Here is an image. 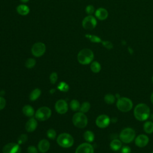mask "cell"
<instances>
[{
    "instance_id": "40",
    "label": "cell",
    "mask_w": 153,
    "mask_h": 153,
    "mask_svg": "<svg viewBox=\"0 0 153 153\" xmlns=\"http://www.w3.org/2000/svg\"><path fill=\"white\" fill-rule=\"evenodd\" d=\"M151 101L152 103L153 104V92L152 93V94L151 95Z\"/></svg>"
},
{
    "instance_id": "24",
    "label": "cell",
    "mask_w": 153,
    "mask_h": 153,
    "mask_svg": "<svg viewBox=\"0 0 153 153\" xmlns=\"http://www.w3.org/2000/svg\"><path fill=\"white\" fill-rule=\"evenodd\" d=\"M90 69L93 72L98 73L101 70V65L98 62L94 61L90 65Z\"/></svg>"
},
{
    "instance_id": "33",
    "label": "cell",
    "mask_w": 153,
    "mask_h": 153,
    "mask_svg": "<svg viewBox=\"0 0 153 153\" xmlns=\"http://www.w3.org/2000/svg\"><path fill=\"white\" fill-rule=\"evenodd\" d=\"M95 9L92 5H88L85 8V12L88 15H91L94 13Z\"/></svg>"
},
{
    "instance_id": "3",
    "label": "cell",
    "mask_w": 153,
    "mask_h": 153,
    "mask_svg": "<svg viewBox=\"0 0 153 153\" xmlns=\"http://www.w3.org/2000/svg\"><path fill=\"white\" fill-rule=\"evenodd\" d=\"M136 133L134 130L130 127L124 128L121 130L120 134V139L125 143H131L135 139Z\"/></svg>"
},
{
    "instance_id": "30",
    "label": "cell",
    "mask_w": 153,
    "mask_h": 153,
    "mask_svg": "<svg viewBox=\"0 0 153 153\" xmlns=\"http://www.w3.org/2000/svg\"><path fill=\"white\" fill-rule=\"evenodd\" d=\"M85 36L88 38L90 41L93 42H96V43H99L100 42H101V39L99 37L96 36V35H90V34H86L85 35Z\"/></svg>"
},
{
    "instance_id": "15",
    "label": "cell",
    "mask_w": 153,
    "mask_h": 153,
    "mask_svg": "<svg viewBox=\"0 0 153 153\" xmlns=\"http://www.w3.org/2000/svg\"><path fill=\"white\" fill-rule=\"evenodd\" d=\"M95 16L100 20H105L108 16V12L104 8H99L95 11Z\"/></svg>"
},
{
    "instance_id": "10",
    "label": "cell",
    "mask_w": 153,
    "mask_h": 153,
    "mask_svg": "<svg viewBox=\"0 0 153 153\" xmlns=\"http://www.w3.org/2000/svg\"><path fill=\"white\" fill-rule=\"evenodd\" d=\"M111 122L110 118L105 114H102L99 115L96 120V126L100 128H105L107 127Z\"/></svg>"
},
{
    "instance_id": "26",
    "label": "cell",
    "mask_w": 153,
    "mask_h": 153,
    "mask_svg": "<svg viewBox=\"0 0 153 153\" xmlns=\"http://www.w3.org/2000/svg\"><path fill=\"white\" fill-rule=\"evenodd\" d=\"M70 108L74 111H76L80 108L79 102L75 99H73L70 102Z\"/></svg>"
},
{
    "instance_id": "37",
    "label": "cell",
    "mask_w": 153,
    "mask_h": 153,
    "mask_svg": "<svg viewBox=\"0 0 153 153\" xmlns=\"http://www.w3.org/2000/svg\"><path fill=\"white\" fill-rule=\"evenodd\" d=\"M6 105V101L5 99L0 96V110L3 109Z\"/></svg>"
},
{
    "instance_id": "19",
    "label": "cell",
    "mask_w": 153,
    "mask_h": 153,
    "mask_svg": "<svg viewBox=\"0 0 153 153\" xmlns=\"http://www.w3.org/2000/svg\"><path fill=\"white\" fill-rule=\"evenodd\" d=\"M22 111L24 115L28 117H32L35 114V110L33 108V107L29 105L24 106L22 109Z\"/></svg>"
},
{
    "instance_id": "43",
    "label": "cell",
    "mask_w": 153,
    "mask_h": 153,
    "mask_svg": "<svg viewBox=\"0 0 153 153\" xmlns=\"http://www.w3.org/2000/svg\"><path fill=\"white\" fill-rule=\"evenodd\" d=\"M152 153H153V151H152Z\"/></svg>"
},
{
    "instance_id": "4",
    "label": "cell",
    "mask_w": 153,
    "mask_h": 153,
    "mask_svg": "<svg viewBox=\"0 0 153 153\" xmlns=\"http://www.w3.org/2000/svg\"><path fill=\"white\" fill-rule=\"evenodd\" d=\"M57 142L61 147L68 148L71 147L73 145L74 143V139L71 134L63 133L58 136L57 138Z\"/></svg>"
},
{
    "instance_id": "8",
    "label": "cell",
    "mask_w": 153,
    "mask_h": 153,
    "mask_svg": "<svg viewBox=\"0 0 153 153\" xmlns=\"http://www.w3.org/2000/svg\"><path fill=\"white\" fill-rule=\"evenodd\" d=\"M46 50L45 45L41 42L35 43L31 48L32 54L36 57H39L44 55Z\"/></svg>"
},
{
    "instance_id": "1",
    "label": "cell",
    "mask_w": 153,
    "mask_h": 153,
    "mask_svg": "<svg viewBox=\"0 0 153 153\" xmlns=\"http://www.w3.org/2000/svg\"><path fill=\"white\" fill-rule=\"evenodd\" d=\"M133 114L136 120L140 121H143L149 117L150 109L145 103H139L134 107Z\"/></svg>"
},
{
    "instance_id": "38",
    "label": "cell",
    "mask_w": 153,
    "mask_h": 153,
    "mask_svg": "<svg viewBox=\"0 0 153 153\" xmlns=\"http://www.w3.org/2000/svg\"><path fill=\"white\" fill-rule=\"evenodd\" d=\"M102 44L104 45V47H105L106 48L108 49H111L112 48V44H111V42H109V41H103L102 42Z\"/></svg>"
},
{
    "instance_id": "14",
    "label": "cell",
    "mask_w": 153,
    "mask_h": 153,
    "mask_svg": "<svg viewBox=\"0 0 153 153\" xmlns=\"http://www.w3.org/2000/svg\"><path fill=\"white\" fill-rule=\"evenodd\" d=\"M149 137L143 134H141L138 135L134 140L135 144L139 148H143L146 146L149 142Z\"/></svg>"
},
{
    "instance_id": "7",
    "label": "cell",
    "mask_w": 153,
    "mask_h": 153,
    "mask_svg": "<svg viewBox=\"0 0 153 153\" xmlns=\"http://www.w3.org/2000/svg\"><path fill=\"white\" fill-rule=\"evenodd\" d=\"M51 115V109L47 106H42L39 108L35 112V117L39 121H45L48 120Z\"/></svg>"
},
{
    "instance_id": "11",
    "label": "cell",
    "mask_w": 153,
    "mask_h": 153,
    "mask_svg": "<svg viewBox=\"0 0 153 153\" xmlns=\"http://www.w3.org/2000/svg\"><path fill=\"white\" fill-rule=\"evenodd\" d=\"M3 153H21V148L19 144L16 143H8L5 145L2 148Z\"/></svg>"
},
{
    "instance_id": "29",
    "label": "cell",
    "mask_w": 153,
    "mask_h": 153,
    "mask_svg": "<svg viewBox=\"0 0 153 153\" xmlns=\"http://www.w3.org/2000/svg\"><path fill=\"white\" fill-rule=\"evenodd\" d=\"M35 64H36V60L34 59L29 58L26 60L25 62V66L28 69H30L33 68Z\"/></svg>"
},
{
    "instance_id": "39",
    "label": "cell",
    "mask_w": 153,
    "mask_h": 153,
    "mask_svg": "<svg viewBox=\"0 0 153 153\" xmlns=\"http://www.w3.org/2000/svg\"><path fill=\"white\" fill-rule=\"evenodd\" d=\"M55 91H56V90H55V89H54V88H53V89H51V90H50V93L51 94H53Z\"/></svg>"
},
{
    "instance_id": "5",
    "label": "cell",
    "mask_w": 153,
    "mask_h": 153,
    "mask_svg": "<svg viewBox=\"0 0 153 153\" xmlns=\"http://www.w3.org/2000/svg\"><path fill=\"white\" fill-rule=\"evenodd\" d=\"M117 107L119 111L123 112L130 111L133 108V102L130 99L126 97H120L117 100Z\"/></svg>"
},
{
    "instance_id": "18",
    "label": "cell",
    "mask_w": 153,
    "mask_h": 153,
    "mask_svg": "<svg viewBox=\"0 0 153 153\" xmlns=\"http://www.w3.org/2000/svg\"><path fill=\"white\" fill-rule=\"evenodd\" d=\"M17 12L22 16H26L29 14L30 10L28 6L25 4H20L16 8Z\"/></svg>"
},
{
    "instance_id": "12",
    "label": "cell",
    "mask_w": 153,
    "mask_h": 153,
    "mask_svg": "<svg viewBox=\"0 0 153 153\" xmlns=\"http://www.w3.org/2000/svg\"><path fill=\"white\" fill-rule=\"evenodd\" d=\"M55 109L59 114H64L66 113L68 110V105L65 100L60 99L56 102L55 104Z\"/></svg>"
},
{
    "instance_id": "22",
    "label": "cell",
    "mask_w": 153,
    "mask_h": 153,
    "mask_svg": "<svg viewBox=\"0 0 153 153\" xmlns=\"http://www.w3.org/2000/svg\"><path fill=\"white\" fill-rule=\"evenodd\" d=\"M143 130L147 134H151L153 133V122L147 121L143 124Z\"/></svg>"
},
{
    "instance_id": "28",
    "label": "cell",
    "mask_w": 153,
    "mask_h": 153,
    "mask_svg": "<svg viewBox=\"0 0 153 153\" xmlns=\"http://www.w3.org/2000/svg\"><path fill=\"white\" fill-rule=\"evenodd\" d=\"M57 88L61 91H63V92H66L69 90V86L68 85V84L65 82H63V81H62L60 82L58 85H57Z\"/></svg>"
},
{
    "instance_id": "36",
    "label": "cell",
    "mask_w": 153,
    "mask_h": 153,
    "mask_svg": "<svg viewBox=\"0 0 153 153\" xmlns=\"http://www.w3.org/2000/svg\"><path fill=\"white\" fill-rule=\"evenodd\" d=\"M27 152L28 153H38V151L35 146L31 145L27 148Z\"/></svg>"
},
{
    "instance_id": "35",
    "label": "cell",
    "mask_w": 153,
    "mask_h": 153,
    "mask_svg": "<svg viewBox=\"0 0 153 153\" xmlns=\"http://www.w3.org/2000/svg\"><path fill=\"white\" fill-rule=\"evenodd\" d=\"M121 153H130L131 152V148L128 146L125 145V146H124L121 148Z\"/></svg>"
},
{
    "instance_id": "9",
    "label": "cell",
    "mask_w": 153,
    "mask_h": 153,
    "mask_svg": "<svg viewBox=\"0 0 153 153\" xmlns=\"http://www.w3.org/2000/svg\"><path fill=\"white\" fill-rule=\"evenodd\" d=\"M97 25V20L92 15H88L82 22V27L87 30H92L95 28Z\"/></svg>"
},
{
    "instance_id": "41",
    "label": "cell",
    "mask_w": 153,
    "mask_h": 153,
    "mask_svg": "<svg viewBox=\"0 0 153 153\" xmlns=\"http://www.w3.org/2000/svg\"><path fill=\"white\" fill-rule=\"evenodd\" d=\"M29 0H20V1H22V2L23 3H25V2H27Z\"/></svg>"
},
{
    "instance_id": "20",
    "label": "cell",
    "mask_w": 153,
    "mask_h": 153,
    "mask_svg": "<svg viewBox=\"0 0 153 153\" xmlns=\"http://www.w3.org/2000/svg\"><path fill=\"white\" fill-rule=\"evenodd\" d=\"M122 147V142L120 139H114L110 143V148L114 151H118Z\"/></svg>"
},
{
    "instance_id": "16",
    "label": "cell",
    "mask_w": 153,
    "mask_h": 153,
    "mask_svg": "<svg viewBox=\"0 0 153 153\" xmlns=\"http://www.w3.org/2000/svg\"><path fill=\"white\" fill-rule=\"evenodd\" d=\"M38 123L35 118H30L26 123L25 128L28 132H33L36 128Z\"/></svg>"
},
{
    "instance_id": "25",
    "label": "cell",
    "mask_w": 153,
    "mask_h": 153,
    "mask_svg": "<svg viewBox=\"0 0 153 153\" xmlns=\"http://www.w3.org/2000/svg\"><path fill=\"white\" fill-rule=\"evenodd\" d=\"M115 98L116 97L114 94L111 93H108L105 96L104 100L107 104L112 105L115 102Z\"/></svg>"
},
{
    "instance_id": "2",
    "label": "cell",
    "mask_w": 153,
    "mask_h": 153,
    "mask_svg": "<svg viewBox=\"0 0 153 153\" xmlns=\"http://www.w3.org/2000/svg\"><path fill=\"white\" fill-rule=\"evenodd\" d=\"M94 59V53L89 48L82 49L78 54L77 59L81 65H88Z\"/></svg>"
},
{
    "instance_id": "32",
    "label": "cell",
    "mask_w": 153,
    "mask_h": 153,
    "mask_svg": "<svg viewBox=\"0 0 153 153\" xmlns=\"http://www.w3.org/2000/svg\"><path fill=\"white\" fill-rule=\"evenodd\" d=\"M27 140V136L25 134H22L18 137L17 142H18V144L20 145V144L25 143Z\"/></svg>"
},
{
    "instance_id": "34",
    "label": "cell",
    "mask_w": 153,
    "mask_h": 153,
    "mask_svg": "<svg viewBox=\"0 0 153 153\" xmlns=\"http://www.w3.org/2000/svg\"><path fill=\"white\" fill-rule=\"evenodd\" d=\"M58 78V76H57V74L56 72H53L51 73V74L50 76V81L51 82V84H55Z\"/></svg>"
},
{
    "instance_id": "23",
    "label": "cell",
    "mask_w": 153,
    "mask_h": 153,
    "mask_svg": "<svg viewBox=\"0 0 153 153\" xmlns=\"http://www.w3.org/2000/svg\"><path fill=\"white\" fill-rule=\"evenodd\" d=\"M84 139L88 143L92 142L94 139V134L91 130H87L84 133Z\"/></svg>"
},
{
    "instance_id": "17",
    "label": "cell",
    "mask_w": 153,
    "mask_h": 153,
    "mask_svg": "<svg viewBox=\"0 0 153 153\" xmlns=\"http://www.w3.org/2000/svg\"><path fill=\"white\" fill-rule=\"evenodd\" d=\"M50 143L47 139H42L40 140L38 145L39 151L42 153L47 152L50 148Z\"/></svg>"
},
{
    "instance_id": "27",
    "label": "cell",
    "mask_w": 153,
    "mask_h": 153,
    "mask_svg": "<svg viewBox=\"0 0 153 153\" xmlns=\"http://www.w3.org/2000/svg\"><path fill=\"white\" fill-rule=\"evenodd\" d=\"M90 106L91 105L88 102H84L80 106L79 111L82 113H86L90 110Z\"/></svg>"
},
{
    "instance_id": "13",
    "label": "cell",
    "mask_w": 153,
    "mask_h": 153,
    "mask_svg": "<svg viewBox=\"0 0 153 153\" xmlns=\"http://www.w3.org/2000/svg\"><path fill=\"white\" fill-rule=\"evenodd\" d=\"M75 153H94V148L88 142L83 143L77 147Z\"/></svg>"
},
{
    "instance_id": "31",
    "label": "cell",
    "mask_w": 153,
    "mask_h": 153,
    "mask_svg": "<svg viewBox=\"0 0 153 153\" xmlns=\"http://www.w3.org/2000/svg\"><path fill=\"white\" fill-rule=\"evenodd\" d=\"M47 136L50 139H54L56 136V132L53 128L48 129L47 131Z\"/></svg>"
},
{
    "instance_id": "21",
    "label": "cell",
    "mask_w": 153,
    "mask_h": 153,
    "mask_svg": "<svg viewBox=\"0 0 153 153\" xmlns=\"http://www.w3.org/2000/svg\"><path fill=\"white\" fill-rule=\"evenodd\" d=\"M41 91L39 88H35L29 94V99L31 101H35L37 100L41 96Z\"/></svg>"
},
{
    "instance_id": "6",
    "label": "cell",
    "mask_w": 153,
    "mask_h": 153,
    "mask_svg": "<svg viewBox=\"0 0 153 153\" xmlns=\"http://www.w3.org/2000/svg\"><path fill=\"white\" fill-rule=\"evenodd\" d=\"M72 122L74 125L80 128L86 127L88 123V119L87 116L81 112L75 113L72 117Z\"/></svg>"
},
{
    "instance_id": "42",
    "label": "cell",
    "mask_w": 153,
    "mask_h": 153,
    "mask_svg": "<svg viewBox=\"0 0 153 153\" xmlns=\"http://www.w3.org/2000/svg\"><path fill=\"white\" fill-rule=\"evenodd\" d=\"M152 83H153V76H152Z\"/></svg>"
}]
</instances>
